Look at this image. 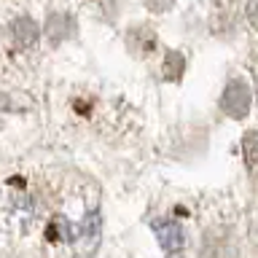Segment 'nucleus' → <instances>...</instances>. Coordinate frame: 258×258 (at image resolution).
Here are the masks:
<instances>
[{
    "instance_id": "obj_1",
    "label": "nucleus",
    "mask_w": 258,
    "mask_h": 258,
    "mask_svg": "<svg viewBox=\"0 0 258 258\" xmlns=\"http://www.w3.org/2000/svg\"><path fill=\"white\" fill-rule=\"evenodd\" d=\"M102 234V218L97 207V197L86 202V194L78 191V197L64 199V207L54 215L48 226V237L64 242L78 255H92L100 245Z\"/></svg>"
},
{
    "instance_id": "obj_2",
    "label": "nucleus",
    "mask_w": 258,
    "mask_h": 258,
    "mask_svg": "<svg viewBox=\"0 0 258 258\" xmlns=\"http://www.w3.org/2000/svg\"><path fill=\"white\" fill-rule=\"evenodd\" d=\"M148 226L156 234V239H159V245H161L167 258H183L185 231H183L180 221H175V218H153Z\"/></svg>"
},
{
    "instance_id": "obj_3",
    "label": "nucleus",
    "mask_w": 258,
    "mask_h": 258,
    "mask_svg": "<svg viewBox=\"0 0 258 258\" xmlns=\"http://www.w3.org/2000/svg\"><path fill=\"white\" fill-rule=\"evenodd\" d=\"M250 102H253V94H250L247 81H242V78L229 81V86H226V92L221 97V108H223L226 116L245 118L247 110H250Z\"/></svg>"
},
{
    "instance_id": "obj_4",
    "label": "nucleus",
    "mask_w": 258,
    "mask_h": 258,
    "mask_svg": "<svg viewBox=\"0 0 258 258\" xmlns=\"http://www.w3.org/2000/svg\"><path fill=\"white\" fill-rule=\"evenodd\" d=\"M199 258H237V245L229 231H210L205 237Z\"/></svg>"
},
{
    "instance_id": "obj_5",
    "label": "nucleus",
    "mask_w": 258,
    "mask_h": 258,
    "mask_svg": "<svg viewBox=\"0 0 258 258\" xmlns=\"http://www.w3.org/2000/svg\"><path fill=\"white\" fill-rule=\"evenodd\" d=\"M11 35H14V43H16V46L30 48V46H35V43H38L40 27L30 19V16H19V19L11 24Z\"/></svg>"
},
{
    "instance_id": "obj_6",
    "label": "nucleus",
    "mask_w": 258,
    "mask_h": 258,
    "mask_svg": "<svg viewBox=\"0 0 258 258\" xmlns=\"http://www.w3.org/2000/svg\"><path fill=\"white\" fill-rule=\"evenodd\" d=\"M73 32H76V24H73V19L64 14H54L51 19L46 22V35L51 43H62L64 38H73Z\"/></svg>"
},
{
    "instance_id": "obj_7",
    "label": "nucleus",
    "mask_w": 258,
    "mask_h": 258,
    "mask_svg": "<svg viewBox=\"0 0 258 258\" xmlns=\"http://www.w3.org/2000/svg\"><path fill=\"white\" fill-rule=\"evenodd\" d=\"M183 68H185L183 54H180V51H169L167 59H164V78H167V81H180Z\"/></svg>"
},
{
    "instance_id": "obj_8",
    "label": "nucleus",
    "mask_w": 258,
    "mask_h": 258,
    "mask_svg": "<svg viewBox=\"0 0 258 258\" xmlns=\"http://www.w3.org/2000/svg\"><path fill=\"white\" fill-rule=\"evenodd\" d=\"M242 153H245L247 167L258 172V132H247L245 140H242Z\"/></svg>"
},
{
    "instance_id": "obj_9",
    "label": "nucleus",
    "mask_w": 258,
    "mask_h": 258,
    "mask_svg": "<svg viewBox=\"0 0 258 258\" xmlns=\"http://www.w3.org/2000/svg\"><path fill=\"white\" fill-rule=\"evenodd\" d=\"M245 14H247V22L253 24V27H258V0H247Z\"/></svg>"
},
{
    "instance_id": "obj_10",
    "label": "nucleus",
    "mask_w": 258,
    "mask_h": 258,
    "mask_svg": "<svg viewBox=\"0 0 258 258\" xmlns=\"http://www.w3.org/2000/svg\"><path fill=\"white\" fill-rule=\"evenodd\" d=\"M145 3H148L151 11H167L172 6V0H145Z\"/></svg>"
}]
</instances>
